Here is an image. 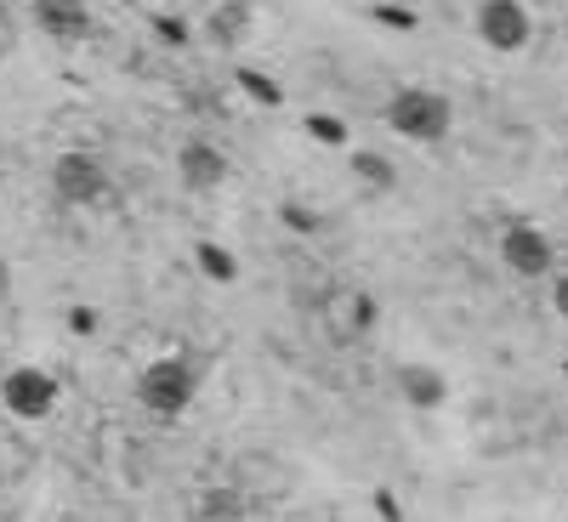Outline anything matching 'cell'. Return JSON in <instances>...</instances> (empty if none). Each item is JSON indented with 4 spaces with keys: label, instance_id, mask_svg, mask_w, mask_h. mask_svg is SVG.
<instances>
[{
    "label": "cell",
    "instance_id": "cell-1",
    "mask_svg": "<svg viewBox=\"0 0 568 522\" xmlns=\"http://www.w3.org/2000/svg\"><path fill=\"white\" fill-rule=\"evenodd\" d=\"M194 392H200V358H187V352H165L136 375V398L154 420H176L194 403Z\"/></svg>",
    "mask_w": 568,
    "mask_h": 522
},
{
    "label": "cell",
    "instance_id": "cell-5",
    "mask_svg": "<svg viewBox=\"0 0 568 522\" xmlns=\"http://www.w3.org/2000/svg\"><path fill=\"white\" fill-rule=\"evenodd\" d=\"M529 12H524V0H484L478 7V34L489 52H524L529 45Z\"/></svg>",
    "mask_w": 568,
    "mask_h": 522
},
{
    "label": "cell",
    "instance_id": "cell-17",
    "mask_svg": "<svg viewBox=\"0 0 568 522\" xmlns=\"http://www.w3.org/2000/svg\"><path fill=\"white\" fill-rule=\"evenodd\" d=\"M278 216L291 222V233H318V216H313V211H302V205H278Z\"/></svg>",
    "mask_w": 568,
    "mask_h": 522
},
{
    "label": "cell",
    "instance_id": "cell-7",
    "mask_svg": "<svg viewBox=\"0 0 568 522\" xmlns=\"http://www.w3.org/2000/svg\"><path fill=\"white\" fill-rule=\"evenodd\" d=\"M176 182L187 187V194H216V187L227 182V154L216 149V142H182L176 149Z\"/></svg>",
    "mask_w": 568,
    "mask_h": 522
},
{
    "label": "cell",
    "instance_id": "cell-18",
    "mask_svg": "<svg viewBox=\"0 0 568 522\" xmlns=\"http://www.w3.org/2000/svg\"><path fill=\"white\" fill-rule=\"evenodd\" d=\"M154 34H160L165 45H187V23H182V18H154Z\"/></svg>",
    "mask_w": 568,
    "mask_h": 522
},
{
    "label": "cell",
    "instance_id": "cell-3",
    "mask_svg": "<svg viewBox=\"0 0 568 522\" xmlns=\"http://www.w3.org/2000/svg\"><path fill=\"white\" fill-rule=\"evenodd\" d=\"M109 171H103V160L98 154H80V149H69V154H58L52 160V194L63 199V205H74V211H85V205H103L109 199Z\"/></svg>",
    "mask_w": 568,
    "mask_h": 522
},
{
    "label": "cell",
    "instance_id": "cell-8",
    "mask_svg": "<svg viewBox=\"0 0 568 522\" xmlns=\"http://www.w3.org/2000/svg\"><path fill=\"white\" fill-rule=\"evenodd\" d=\"M34 29L52 40H85L91 12H85V0H34Z\"/></svg>",
    "mask_w": 568,
    "mask_h": 522
},
{
    "label": "cell",
    "instance_id": "cell-15",
    "mask_svg": "<svg viewBox=\"0 0 568 522\" xmlns=\"http://www.w3.org/2000/svg\"><path fill=\"white\" fill-rule=\"evenodd\" d=\"M233 80L245 85V98H256L262 109H278L284 103V91H278V80L273 74H256V69H233Z\"/></svg>",
    "mask_w": 568,
    "mask_h": 522
},
{
    "label": "cell",
    "instance_id": "cell-2",
    "mask_svg": "<svg viewBox=\"0 0 568 522\" xmlns=\"http://www.w3.org/2000/svg\"><path fill=\"white\" fill-rule=\"evenodd\" d=\"M449 98H438V91H426V85H404L398 98L387 103V125L409 142H444L449 136Z\"/></svg>",
    "mask_w": 568,
    "mask_h": 522
},
{
    "label": "cell",
    "instance_id": "cell-13",
    "mask_svg": "<svg viewBox=\"0 0 568 522\" xmlns=\"http://www.w3.org/2000/svg\"><path fill=\"white\" fill-rule=\"evenodd\" d=\"M194 262H200V273L211 278V284H240V262H233V250H222V245H194Z\"/></svg>",
    "mask_w": 568,
    "mask_h": 522
},
{
    "label": "cell",
    "instance_id": "cell-21",
    "mask_svg": "<svg viewBox=\"0 0 568 522\" xmlns=\"http://www.w3.org/2000/svg\"><path fill=\"white\" fill-rule=\"evenodd\" d=\"M125 7H131V0H125Z\"/></svg>",
    "mask_w": 568,
    "mask_h": 522
},
{
    "label": "cell",
    "instance_id": "cell-16",
    "mask_svg": "<svg viewBox=\"0 0 568 522\" xmlns=\"http://www.w3.org/2000/svg\"><path fill=\"white\" fill-rule=\"evenodd\" d=\"M307 136L324 142V149H342V142H347V125L329 120V114H307Z\"/></svg>",
    "mask_w": 568,
    "mask_h": 522
},
{
    "label": "cell",
    "instance_id": "cell-20",
    "mask_svg": "<svg viewBox=\"0 0 568 522\" xmlns=\"http://www.w3.org/2000/svg\"><path fill=\"white\" fill-rule=\"evenodd\" d=\"M551 307H557V318H568V273L551 284Z\"/></svg>",
    "mask_w": 568,
    "mask_h": 522
},
{
    "label": "cell",
    "instance_id": "cell-4",
    "mask_svg": "<svg viewBox=\"0 0 568 522\" xmlns=\"http://www.w3.org/2000/svg\"><path fill=\"white\" fill-rule=\"evenodd\" d=\"M0 403L18 420H45L58 409V381L34 364H18V369H7V381H0Z\"/></svg>",
    "mask_w": 568,
    "mask_h": 522
},
{
    "label": "cell",
    "instance_id": "cell-19",
    "mask_svg": "<svg viewBox=\"0 0 568 522\" xmlns=\"http://www.w3.org/2000/svg\"><path fill=\"white\" fill-rule=\"evenodd\" d=\"M69 329L74 336H98V307H69Z\"/></svg>",
    "mask_w": 568,
    "mask_h": 522
},
{
    "label": "cell",
    "instance_id": "cell-10",
    "mask_svg": "<svg viewBox=\"0 0 568 522\" xmlns=\"http://www.w3.org/2000/svg\"><path fill=\"white\" fill-rule=\"evenodd\" d=\"M369 329H375V301H369L364 290H358V296H342L329 336H336V341H358V336H369Z\"/></svg>",
    "mask_w": 568,
    "mask_h": 522
},
{
    "label": "cell",
    "instance_id": "cell-12",
    "mask_svg": "<svg viewBox=\"0 0 568 522\" xmlns=\"http://www.w3.org/2000/svg\"><path fill=\"white\" fill-rule=\"evenodd\" d=\"M353 176H358V182H369L375 194L398 187V165H393L387 154H369V149H358V154H353Z\"/></svg>",
    "mask_w": 568,
    "mask_h": 522
},
{
    "label": "cell",
    "instance_id": "cell-14",
    "mask_svg": "<svg viewBox=\"0 0 568 522\" xmlns=\"http://www.w3.org/2000/svg\"><path fill=\"white\" fill-rule=\"evenodd\" d=\"M245 23H251V0H222L216 18H211V34H216L222 45H233V40L245 34Z\"/></svg>",
    "mask_w": 568,
    "mask_h": 522
},
{
    "label": "cell",
    "instance_id": "cell-6",
    "mask_svg": "<svg viewBox=\"0 0 568 522\" xmlns=\"http://www.w3.org/2000/svg\"><path fill=\"white\" fill-rule=\"evenodd\" d=\"M500 262H506L511 273H524V278H540V273H551L557 250H551V239H546V227L511 222V227L500 233Z\"/></svg>",
    "mask_w": 568,
    "mask_h": 522
},
{
    "label": "cell",
    "instance_id": "cell-11",
    "mask_svg": "<svg viewBox=\"0 0 568 522\" xmlns=\"http://www.w3.org/2000/svg\"><path fill=\"white\" fill-rule=\"evenodd\" d=\"M245 516H251L245 494H240V489H227V483L205 489L200 505H194V522H245Z\"/></svg>",
    "mask_w": 568,
    "mask_h": 522
},
{
    "label": "cell",
    "instance_id": "cell-9",
    "mask_svg": "<svg viewBox=\"0 0 568 522\" xmlns=\"http://www.w3.org/2000/svg\"><path fill=\"white\" fill-rule=\"evenodd\" d=\"M398 392H404V403L409 409H438L444 403V375L438 369H426V364H404L398 369Z\"/></svg>",
    "mask_w": 568,
    "mask_h": 522
}]
</instances>
